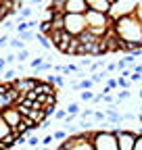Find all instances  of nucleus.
<instances>
[{
  "label": "nucleus",
  "instance_id": "1",
  "mask_svg": "<svg viewBox=\"0 0 142 150\" xmlns=\"http://www.w3.org/2000/svg\"><path fill=\"white\" fill-rule=\"evenodd\" d=\"M113 33L117 35V40H121L123 44H130L136 50H142V25L138 23V19L134 15L123 17L119 21L111 23Z\"/></svg>",
  "mask_w": 142,
  "mask_h": 150
},
{
  "label": "nucleus",
  "instance_id": "2",
  "mask_svg": "<svg viewBox=\"0 0 142 150\" xmlns=\"http://www.w3.org/2000/svg\"><path fill=\"white\" fill-rule=\"evenodd\" d=\"M136 6H138L136 0H111V8L107 13V17H109L111 23H115V21H119L123 17L134 15Z\"/></svg>",
  "mask_w": 142,
  "mask_h": 150
},
{
  "label": "nucleus",
  "instance_id": "3",
  "mask_svg": "<svg viewBox=\"0 0 142 150\" xmlns=\"http://www.w3.org/2000/svg\"><path fill=\"white\" fill-rule=\"evenodd\" d=\"M90 142H92L94 150H117V140H115L113 129H109V131H107V129L92 131Z\"/></svg>",
  "mask_w": 142,
  "mask_h": 150
},
{
  "label": "nucleus",
  "instance_id": "4",
  "mask_svg": "<svg viewBox=\"0 0 142 150\" xmlns=\"http://www.w3.org/2000/svg\"><path fill=\"white\" fill-rule=\"evenodd\" d=\"M86 29L88 25L84 15H63V31L69 33L71 38H80Z\"/></svg>",
  "mask_w": 142,
  "mask_h": 150
},
{
  "label": "nucleus",
  "instance_id": "5",
  "mask_svg": "<svg viewBox=\"0 0 142 150\" xmlns=\"http://www.w3.org/2000/svg\"><path fill=\"white\" fill-rule=\"evenodd\" d=\"M90 136L92 131H82V134H75L65 140L67 144V150H94L92 142H90Z\"/></svg>",
  "mask_w": 142,
  "mask_h": 150
},
{
  "label": "nucleus",
  "instance_id": "6",
  "mask_svg": "<svg viewBox=\"0 0 142 150\" xmlns=\"http://www.w3.org/2000/svg\"><path fill=\"white\" fill-rule=\"evenodd\" d=\"M115 140H117V150H134L136 142V131L132 129H113Z\"/></svg>",
  "mask_w": 142,
  "mask_h": 150
},
{
  "label": "nucleus",
  "instance_id": "7",
  "mask_svg": "<svg viewBox=\"0 0 142 150\" xmlns=\"http://www.w3.org/2000/svg\"><path fill=\"white\" fill-rule=\"evenodd\" d=\"M38 81H40L38 77H19V79H13V81H11V88H15L19 94H23V96H25L27 92H31L36 86H38Z\"/></svg>",
  "mask_w": 142,
  "mask_h": 150
},
{
  "label": "nucleus",
  "instance_id": "8",
  "mask_svg": "<svg viewBox=\"0 0 142 150\" xmlns=\"http://www.w3.org/2000/svg\"><path fill=\"white\" fill-rule=\"evenodd\" d=\"M88 2L86 0H65L63 15H86Z\"/></svg>",
  "mask_w": 142,
  "mask_h": 150
},
{
  "label": "nucleus",
  "instance_id": "9",
  "mask_svg": "<svg viewBox=\"0 0 142 150\" xmlns=\"http://www.w3.org/2000/svg\"><path fill=\"white\" fill-rule=\"evenodd\" d=\"M2 119L6 121V125H9V127H11V131H13L17 125L21 123V119H23V117L19 115V110H17L15 106H9V108H4V110H2Z\"/></svg>",
  "mask_w": 142,
  "mask_h": 150
},
{
  "label": "nucleus",
  "instance_id": "10",
  "mask_svg": "<svg viewBox=\"0 0 142 150\" xmlns=\"http://www.w3.org/2000/svg\"><path fill=\"white\" fill-rule=\"evenodd\" d=\"M88 2V11H94L100 15H107L111 8V0H86Z\"/></svg>",
  "mask_w": 142,
  "mask_h": 150
},
{
  "label": "nucleus",
  "instance_id": "11",
  "mask_svg": "<svg viewBox=\"0 0 142 150\" xmlns=\"http://www.w3.org/2000/svg\"><path fill=\"white\" fill-rule=\"evenodd\" d=\"M33 92L38 94H44V96H50V94H57V90H55V86H50L48 81H38V86L33 88Z\"/></svg>",
  "mask_w": 142,
  "mask_h": 150
},
{
  "label": "nucleus",
  "instance_id": "12",
  "mask_svg": "<svg viewBox=\"0 0 142 150\" xmlns=\"http://www.w3.org/2000/svg\"><path fill=\"white\" fill-rule=\"evenodd\" d=\"M9 136H13V134H11V127L6 125V121L2 119V112H0V142L6 140Z\"/></svg>",
  "mask_w": 142,
  "mask_h": 150
},
{
  "label": "nucleus",
  "instance_id": "13",
  "mask_svg": "<svg viewBox=\"0 0 142 150\" xmlns=\"http://www.w3.org/2000/svg\"><path fill=\"white\" fill-rule=\"evenodd\" d=\"M50 86H59V88H63L65 86V77L63 75H48V79H46Z\"/></svg>",
  "mask_w": 142,
  "mask_h": 150
},
{
  "label": "nucleus",
  "instance_id": "14",
  "mask_svg": "<svg viewBox=\"0 0 142 150\" xmlns=\"http://www.w3.org/2000/svg\"><path fill=\"white\" fill-rule=\"evenodd\" d=\"M65 112H67V115H71V117L80 115V102H69V104L65 106Z\"/></svg>",
  "mask_w": 142,
  "mask_h": 150
},
{
  "label": "nucleus",
  "instance_id": "15",
  "mask_svg": "<svg viewBox=\"0 0 142 150\" xmlns=\"http://www.w3.org/2000/svg\"><path fill=\"white\" fill-rule=\"evenodd\" d=\"M36 40H38V42H40V46H42L44 50H50V48H52V44H50V40H48V38H46V35H42V33H36Z\"/></svg>",
  "mask_w": 142,
  "mask_h": 150
},
{
  "label": "nucleus",
  "instance_id": "16",
  "mask_svg": "<svg viewBox=\"0 0 142 150\" xmlns=\"http://www.w3.org/2000/svg\"><path fill=\"white\" fill-rule=\"evenodd\" d=\"M130 96H132L130 90H117V98H115V102L119 104V102H123V100H130Z\"/></svg>",
  "mask_w": 142,
  "mask_h": 150
},
{
  "label": "nucleus",
  "instance_id": "17",
  "mask_svg": "<svg viewBox=\"0 0 142 150\" xmlns=\"http://www.w3.org/2000/svg\"><path fill=\"white\" fill-rule=\"evenodd\" d=\"M104 77H109V73H107V71H98V73H92L90 81H92V83H100Z\"/></svg>",
  "mask_w": 142,
  "mask_h": 150
},
{
  "label": "nucleus",
  "instance_id": "18",
  "mask_svg": "<svg viewBox=\"0 0 142 150\" xmlns=\"http://www.w3.org/2000/svg\"><path fill=\"white\" fill-rule=\"evenodd\" d=\"M17 38L25 44V42H29V40H33V38H36V31H21V33H17Z\"/></svg>",
  "mask_w": 142,
  "mask_h": 150
},
{
  "label": "nucleus",
  "instance_id": "19",
  "mask_svg": "<svg viewBox=\"0 0 142 150\" xmlns=\"http://www.w3.org/2000/svg\"><path fill=\"white\" fill-rule=\"evenodd\" d=\"M25 144H27L29 148H33V150H36V148H38V146H40V136H38V134H33V136H29Z\"/></svg>",
  "mask_w": 142,
  "mask_h": 150
},
{
  "label": "nucleus",
  "instance_id": "20",
  "mask_svg": "<svg viewBox=\"0 0 142 150\" xmlns=\"http://www.w3.org/2000/svg\"><path fill=\"white\" fill-rule=\"evenodd\" d=\"M42 65H44V59H42V56H36V59H31V61H29V67H31L33 71H38Z\"/></svg>",
  "mask_w": 142,
  "mask_h": 150
},
{
  "label": "nucleus",
  "instance_id": "21",
  "mask_svg": "<svg viewBox=\"0 0 142 150\" xmlns=\"http://www.w3.org/2000/svg\"><path fill=\"white\" fill-rule=\"evenodd\" d=\"M9 46H11L13 50H23V48H25V44L19 40V38H13V40L9 42Z\"/></svg>",
  "mask_w": 142,
  "mask_h": 150
},
{
  "label": "nucleus",
  "instance_id": "22",
  "mask_svg": "<svg viewBox=\"0 0 142 150\" xmlns=\"http://www.w3.org/2000/svg\"><path fill=\"white\" fill-rule=\"evenodd\" d=\"M15 59L19 61V63H25L27 59H29V50L27 48H23V50H19V54H15Z\"/></svg>",
  "mask_w": 142,
  "mask_h": 150
},
{
  "label": "nucleus",
  "instance_id": "23",
  "mask_svg": "<svg viewBox=\"0 0 142 150\" xmlns=\"http://www.w3.org/2000/svg\"><path fill=\"white\" fill-rule=\"evenodd\" d=\"M15 75H17V71H15V69H6V71L2 73V79H6V81L11 83L13 79H17V77H15Z\"/></svg>",
  "mask_w": 142,
  "mask_h": 150
},
{
  "label": "nucleus",
  "instance_id": "24",
  "mask_svg": "<svg viewBox=\"0 0 142 150\" xmlns=\"http://www.w3.org/2000/svg\"><path fill=\"white\" fill-rule=\"evenodd\" d=\"M80 98H82L84 102H90V100L94 98V92H90V90H86V92H80Z\"/></svg>",
  "mask_w": 142,
  "mask_h": 150
},
{
  "label": "nucleus",
  "instance_id": "25",
  "mask_svg": "<svg viewBox=\"0 0 142 150\" xmlns=\"http://www.w3.org/2000/svg\"><path fill=\"white\" fill-rule=\"evenodd\" d=\"M69 136H67V131H55V134H52V140H67Z\"/></svg>",
  "mask_w": 142,
  "mask_h": 150
},
{
  "label": "nucleus",
  "instance_id": "26",
  "mask_svg": "<svg viewBox=\"0 0 142 150\" xmlns=\"http://www.w3.org/2000/svg\"><path fill=\"white\" fill-rule=\"evenodd\" d=\"M134 17L138 19V23L142 25V2H138V6H136V11H134Z\"/></svg>",
  "mask_w": 142,
  "mask_h": 150
},
{
  "label": "nucleus",
  "instance_id": "27",
  "mask_svg": "<svg viewBox=\"0 0 142 150\" xmlns=\"http://www.w3.org/2000/svg\"><path fill=\"white\" fill-rule=\"evenodd\" d=\"M65 117H67L65 108H57V112H55V119H59V121H65Z\"/></svg>",
  "mask_w": 142,
  "mask_h": 150
},
{
  "label": "nucleus",
  "instance_id": "28",
  "mask_svg": "<svg viewBox=\"0 0 142 150\" xmlns=\"http://www.w3.org/2000/svg\"><path fill=\"white\" fill-rule=\"evenodd\" d=\"M92 115H94V110H92V108H86L84 112H80V117H82L84 121H86V117H92Z\"/></svg>",
  "mask_w": 142,
  "mask_h": 150
},
{
  "label": "nucleus",
  "instance_id": "29",
  "mask_svg": "<svg viewBox=\"0 0 142 150\" xmlns=\"http://www.w3.org/2000/svg\"><path fill=\"white\" fill-rule=\"evenodd\" d=\"M40 144H42V146H46V148H48V146H50V144H52V136H46V138H42V140H40Z\"/></svg>",
  "mask_w": 142,
  "mask_h": 150
},
{
  "label": "nucleus",
  "instance_id": "30",
  "mask_svg": "<svg viewBox=\"0 0 142 150\" xmlns=\"http://www.w3.org/2000/svg\"><path fill=\"white\" fill-rule=\"evenodd\" d=\"M134 150H142V136H136V142H134Z\"/></svg>",
  "mask_w": 142,
  "mask_h": 150
},
{
  "label": "nucleus",
  "instance_id": "31",
  "mask_svg": "<svg viewBox=\"0 0 142 150\" xmlns=\"http://www.w3.org/2000/svg\"><path fill=\"white\" fill-rule=\"evenodd\" d=\"M96 121H104V112L102 110H94V115H92Z\"/></svg>",
  "mask_w": 142,
  "mask_h": 150
},
{
  "label": "nucleus",
  "instance_id": "32",
  "mask_svg": "<svg viewBox=\"0 0 142 150\" xmlns=\"http://www.w3.org/2000/svg\"><path fill=\"white\" fill-rule=\"evenodd\" d=\"M80 67H92V61H90V59H82V61H80ZM80 67H77V69H80Z\"/></svg>",
  "mask_w": 142,
  "mask_h": 150
},
{
  "label": "nucleus",
  "instance_id": "33",
  "mask_svg": "<svg viewBox=\"0 0 142 150\" xmlns=\"http://www.w3.org/2000/svg\"><path fill=\"white\" fill-rule=\"evenodd\" d=\"M107 88H109L111 92H113V90H117V81H115V79H109V81H107Z\"/></svg>",
  "mask_w": 142,
  "mask_h": 150
},
{
  "label": "nucleus",
  "instance_id": "34",
  "mask_svg": "<svg viewBox=\"0 0 142 150\" xmlns=\"http://www.w3.org/2000/svg\"><path fill=\"white\" fill-rule=\"evenodd\" d=\"M6 71V61H4V56H0V73Z\"/></svg>",
  "mask_w": 142,
  "mask_h": 150
},
{
  "label": "nucleus",
  "instance_id": "35",
  "mask_svg": "<svg viewBox=\"0 0 142 150\" xmlns=\"http://www.w3.org/2000/svg\"><path fill=\"white\" fill-rule=\"evenodd\" d=\"M57 150H67V144H65V142H63V144H61V146H59V148H57Z\"/></svg>",
  "mask_w": 142,
  "mask_h": 150
},
{
  "label": "nucleus",
  "instance_id": "36",
  "mask_svg": "<svg viewBox=\"0 0 142 150\" xmlns=\"http://www.w3.org/2000/svg\"><path fill=\"white\" fill-rule=\"evenodd\" d=\"M138 96H140V100H142V88H140V92H138Z\"/></svg>",
  "mask_w": 142,
  "mask_h": 150
},
{
  "label": "nucleus",
  "instance_id": "37",
  "mask_svg": "<svg viewBox=\"0 0 142 150\" xmlns=\"http://www.w3.org/2000/svg\"><path fill=\"white\" fill-rule=\"evenodd\" d=\"M0 75H2V73H0Z\"/></svg>",
  "mask_w": 142,
  "mask_h": 150
}]
</instances>
